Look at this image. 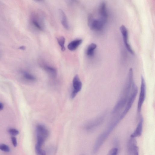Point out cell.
I'll list each match as a JSON object with an SVG mask.
<instances>
[{"label":"cell","mask_w":155,"mask_h":155,"mask_svg":"<svg viewBox=\"0 0 155 155\" xmlns=\"http://www.w3.org/2000/svg\"><path fill=\"white\" fill-rule=\"evenodd\" d=\"M134 83L133 70L132 68H130L129 70L121 95L112 110V114L119 113L125 107L130 95L133 85Z\"/></svg>","instance_id":"cell-1"},{"label":"cell","mask_w":155,"mask_h":155,"mask_svg":"<svg viewBox=\"0 0 155 155\" xmlns=\"http://www.w3.org/2000/svg\"><path fill=\"white\" fill-rule=\"evenodd\" d=\"M36 143L35 146L36 153H41L44 150L42 147L48 138L49 132L47 127L41 124H38L36 127Z\"/></svg>","instance_id":"cell-2"},{"label":"cell","mask_w":155,"mask_h":155,"mask_svg":"<svg viewBox=\"0 0 155 155\" xmlns=\"http://www.w3.org/2000/svg\"><path fill=\"white\" fill-rule=\"evenodd\" d=\"M138 91V88L134 83L133 85L131 91L124 109L119 116V118L120 121L125 116L131 108L136 98Z\"/></svg>","instance_id":"cell-3"},{"label":"cell","mask_w":155,"mask_h":155,"mask_svg":"<svg viewBox=\"0 0 155 155\" xmlns=\"http://www.w3.org/2000/svg\"><path fill=\"white\" fill-rule=\"evenodd\" d=\"M106 115V112H105L94 119L88 121L84 125V129L89 131L94 130L102 124Z\"/></svg>","instance_id":"cell-4"},{"label":"cell","mask_w":155,"mask_h":155,"mask_svg":"<svg viewBox=\"0 0 155 155\" xmlns=\"http://www.w3.org/2000/svg\"><path fill=\"white\" fill-rule=\"evenodd\" d=\"M146 84L144 78L141 76V85L139 97L137 104V112L138 115H140L143 104L145 99Z\"/></svg>","instance_id":"cell-5"},{"label":"cell","mask_w":155,"mask_h":155,"mask_svg":"<svg viewBox=\"0 0 155 155\" xmlns=\"http://www.w3.org/2000/svg\"><path fill=\"white\" fill-rule=\"evenodd\" d=\"M105 22L100 19H94L91 14L89 15L87 18V24L91 29L101 31L103 28Z\"/></svg>","instance_id":"cell-6"},{"label":"cell","mask_w":155,"mask_h":155,"mask_svg":"<svg viewBox=\"0 0 155 155\" xmlns=\"http://www.w3.org/2000/svg\"><path fill=\"white\" fill-rule=\"evenodd\" d=\"M72 89L71 93V98H74L81 91L82 84L78 75H75L73 78L72 82Z\"/></svg>","instance_id":"cell-7"},{"label":"cell","mask_w":155,"mask_h":155,"mask_svg":"<svg viewBox=\"0 0 155 155\" xmlns=\"http://www.w3.org/2000/svg\"><path fill=\"white\" fill-rule=\"evenodd\" d=\"M127 155H139V149L135 138L130 137L127 143Z\"/></svg>","instance_id":"cell-8"},{"label":"cell","mask_w":155,"mask_h":155,"mask_svg":"<svg viewBox=\"0 0 155 155\" xmlns=\"http://www.w3.org/2000/svg\"><path fill=\"white\" fill-rule=\"evenodd\" d=\"M120 30L122 34L123 41L126 48L131 54L134 55V52L128 42V32L127 28L124 25H122L120 27Z\"/></svg>","instance_id":"cell-9"},{"label":"cell","mask_w":155,"mask_h":155,"mask_svg":"<svg viewBox=\"0 0 155 155\" xmlns=\"http://www.w3.org/2000/svg\"><path fill=\"white\" fill-rule=\"evenodd\" d=\"M143 119L142 117H140L137 126L134 131L131 134L130 137L136 138L141 136L143 131Z\"/></svg>","instance_id":"cell-10"},{"label":"cell","mask_w":155,"mask_h":155,"mask_svg":"<svg viewBox=\"0 0 155 155\" xmlns=\"http://www.w3.org/2000/svg\"><path fill=\"white\" fill-rule=\"evenodd\" d=\"M32 22L34 26L40 31L44 29V23L42 17L39 15H36L32 19Z\"/></svg>","instance_id":"cell-11"},{"label":"cell","mask_w":155,"mask_h":155,"mask_svg":"<svg viewBox=\"0 0 155 155\" xmlns=\"http://www.w3.org/2000/svg\"><path fill=\"white\" fill-rule=\"evenodd\" d=\"M41 66L51 78H56L57 75V71L55 68L44 64H41Z\"/></svg>","instance_id":"cell-12"},{"label":"cell","mask_w":155,"mask_h":155,"mask_svg":"<svg viewBox=\"0 0 155 155\" xmlns=\"http://www.w3.org/2000/svg\"><path fill=\"white\" fill-rule=\"evenodd\" d=\"M99 15L101 18H100L106 23L107 18V11L106 5L104 2L101 4L99 9Z\"/></svg>","instance_id":"cell-13"},{"label":"cell","mask_w":155,"mask_h":155,"mask_svg":"<svg viewBox=\"0 0 155 155\" xmlns=\"http://www.w3.org/2000/svg\"><path fill=\"white\" fill-rule=\"evenodd\" d=\"M58 13L62 25L65 29H69V26L65 13L63 10L60 9L58 10Z\"/></svg>","instance_id":"cell-14"},{"label":"cell","mask_w":155,"mask_h":155,"mask_svg":"<svg viewBox=\"0 0 155 155\" xmlns=\"http://www.w3.org/2000/svg\"><path fill=\"white\" fill-rule=\"evenodd\" d=\"M83 42L82 39H78L70 42L68 45V48L70 51L75 50Z\"/></svg>","instance_id":"cell-15"},{"label":"cell","mask_w":155,"mask_h":155,"mask_svg":"<svg viewBox=\"0 0 155 155\" xmlns=\"http://www.w3.org/2000/svg\"><path fill=\"white\" fill-rule=\"evenodd\" d=\"M22 74L24 78L27 81L33 82L36 80L34 75L28 72L24 71L22 72Z\"/></svg>","instance_id":"cell-16"},{"label":"cell","mask_w":155,"mask_h":155,"mask_svg":"<svg viewBox=\"0 0 155 155\" xmlns=\"http://www.w3.org/2000/svg\"><path fill=\"white\" fill-rule=\"evenodd\" d=\"M97 47L96 44L92 43L88 46L87 51L86 54L89 57H92L94 55V51Z\"/></svg>","instance_id":"cell-17"},{"label":"cell","mask_w":155,"mask_h":155,"mask_svg":"<svg viewBox=\"0 0 155 155\" xmlns=\"http://www.w3.org/2000/svg\"><path fill=\"white\" fill-rule=\"evenodd\" d=\"M57 41L59 45L60 46L62 51H64L65 50L64 46L65 39L63 36H60L57 38Z\"/></svg>","instance_id":"cell-18"},{"label":"cell","mask_w":155,"mask_h":155,"mask_svg":"<svg viewBox=\"0 0 155 155\" xmlns=\"http://www.w3.org/2000/svg\"><path fill=\"white\" fill-rule=\"evenodd\" d=\"M0 150L5 152H9L10 150L7 145L4 143H0Z\"/></svg>","instance_id":"cell-19"},{"label":"cell","mask_w":155,"mask_h":155,"mask_svg":"<svg viewBox=\"0 0 155 155\" xmlns=\"http://www.w3.org/2000/svg\"><path fill=\"white\" fill-rule=\"evenodd\" d=\"M8 132L12 136H15L18 135L19 133V131L17 129L14 128H10L8 130Z\"/></svg>","instance_id":"cell-20"},{"label":"cell","mask_w":155,"mask_h":155,"mask_svg":"<svg viewBox=\"0 0 155 155\" xmlns=\"http://www.w3.org/2000/svg\"><path fill=\"white\" fill-rule=\"evenodd\" d=\"M118 151L117 148H113L109 150L107 155H117Z\"/></svg>","instance_id":"cell-21"},{"label":"cell","mask_w":155,"mask_h":155,"mask_svg":"<svg viewBox=\"0 0 155 155\" xmlns=\"http://www.w3.org/2000/svg\"><path fill=\"white\" fill-rule=\"evenodd\" d=\"M11 140L12 143L14 147H16L17 145V142L16 138L15 136H12L11 137Z\"/></svg>","instance_id":"cell-22"},{"label":"cell","mask_w":155,"mask_h":155,"mask_svg":"<svg viewBox=\"0 0 155 155\" xmlns=\"http://www.w3.org/2000/svg\"><path fill=\"white\" fill-rule=\"evenodd\" d=\"M25 47L24 46H22L19 47V49L21 50H25Z\"/></svg>","instance_id":"cell-23"},{"label":"cell","mask_w":155,"mask_h":155,"mask_svg":"<svg viewBox=\"0 0 155 155\" xmlns=\"http://www.w3.org/2000/svg\"><path fill=\"white\" fill-rule=\"evenodd\" d=\"M3 108V105L0 102V110H2Z\"/></svg>","instance_id":"cell-24"}]
</instances>
